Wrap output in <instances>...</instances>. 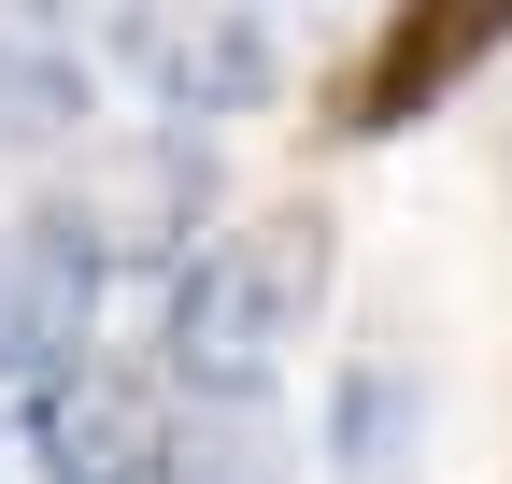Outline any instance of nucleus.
I'll return each instance as SVG.
<instances>
[{
	"label": "nucleus",
	"instance_id": "obj_3",
	"mask_svg": "<svg viewBox=\"0 0 512 484\" xmlns=\"http://www.w3.org/2000/svg\"><path fill=\"white\" fill-rule=\"evenodd\" d=\"M498 43H512V0H399V15L356 43V72L328 86V129H342V143H399V129H427V114L456 100Z\"/></svg>",
	"mask_w": 512,
	"mask_h": 484
},
{
	"label": "nucleus",
	"instance_id": "obj_2",
	"mask_svg": "<svg viewBox=\"0 0 512 484\" xmlns=\"http://www.w3.org/2000/svg\"><path fill=\"white\" fill-rule=\"evenodd\" d=\"M200 214H214V157L185 143V129H143V143H100L43 228L72 242L86 271H157V257L200 242Z\"/></svg>",
	"mask_w": 512,
	"mask_h": 484
},
{
	"label": "nucleus",
	"instance_id": "obj_7",
	"mask_svg": "<svg viewBox=\"0 0 512 484\" xmlns=\"http://www.w3.org/2000/svg\"><path fill=\"white\" fill-rule=\"evenodd\" d=\"M285 470H299V442H285L271 385H200L171 413V456H157V484H285Z\"/></svg>",
	"mask_w": 512,
	"mask_h": 484
},
{
	"label": "nucleus",
	"instance_id": "obj_8",
	"mask_svg": "<svg viewBox=\"0 0 512 484\" xmlns=\"http://www.w3.org/2000/svg\"><path fill=\"white\" fill-rule=\"evenodd\" d=\"M72 129H86L72 57H15V43H0V157H43V143H72Z\"/></svg>",
	"mask_w": 512,
	"mask_h": 484
},
{
	"label": "nucleus",
	"instance_id": "obj_5",
	"mask_svg": "<svg viewBox=\"0 0 512 484\" xmlns=\"http://www.w3.org/2000/svg\"><path fill=\"white\" fill-rule=\"evenodd\" d=\"M29 442H43V484H157L171 413L128 385V371H57L29 399Z\"/></svg>",
	"mask_w": 512,
	"mask_h": 484
},
{
	"label": "nucleus",
	"instance_id": "obj_4",
	"mask_svg": "<svg viewBox=\"0 0 512 484\" xmlns=\"http://www.w3.org/2000/svg\"><path fill=\"white\" fill-rule=\"evenodd\" d=\"M114 43H128V72L171 114H256L271 100V43H256V15H228V0H128Z\"/></svg>",
	"mask_w": 512,
	"mask_h": 484
},
{
	"label": "nucleus",
	"instance_id": "obj_9",
	"mask_svg": "<svg viewBox=\"0 0 512 484\" xmlns=\"http://www.w3.org/2000/svg\"><path fill=\"white\" fill-rule=\"evenodd\" d=\"M399 413H413L399 371H356L342 385V470H384V456H399Z\"/></svg>",
	"mask_w": 512,
	"mask_h": 484
},
{
	"label": "nucleus",
	"instance_id": "obj_1",
	"mask_svg": "<svg viewBox=\"0 0 512 484\" xmlns=\"http://www.w3.org/2000/svg\"><path fill=\"white\" fill-rule=\"evenodd\" d=\"M328 214H256L228 242H200L171 285V356H185V385H271L285 371V342L313 328V299H328Z\"/></svg>",
	"mask_w": 512,
	"mask_h": 484
},
{
	"label": "nucleus",
	"instance_id": "obj_6",
	"mask_svg": "<svg viewBox=\"0 0 512 484\" xmlns=\"http://www.w3.org/2000/svg\"><path fill=\"white\" fill-rule=\"evenodd\" d=\"M86 299H100V271H86L57 228H0V371L57 385L72 342H86Z\"/></svg>",
	"mask_w": 512,
	"mask_h": 484
}]
</instances>
